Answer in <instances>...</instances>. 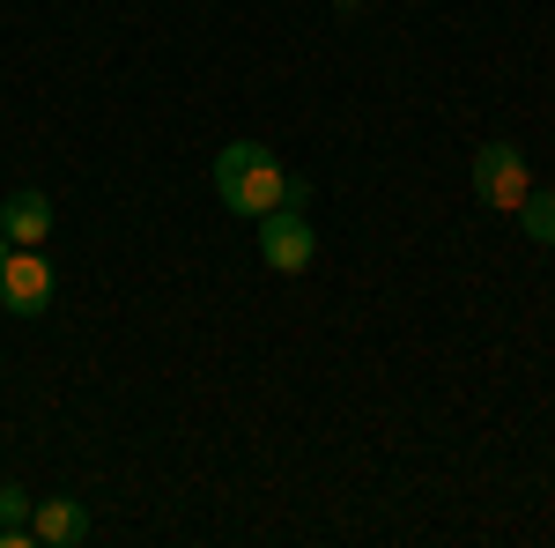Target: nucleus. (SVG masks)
I'll return each mask as SVG.
<instances>
[{
  "label": "nucleus",
  "instance_id": "f257e3e1",
  "mask_svg": "<svg viewBox=\"0 0 555 548\" xmlns=\"http://www.w3.org/2000/svg\"><path fill=\"white\" fill-rule=\"evenodd\" d=\"M215 193H222V208L230 215H274V208H304V178L274 164V149L267 141H230L222 156H215Z\"/></svg>",
  "mask_w": 555,
  "mask_h": 548
},
{
  "label": "nucleus",
  "instance_id": "f03ea898",
  "mask_svg": "<svg viewBox=\"0 0 555 548\" xmlns=\"http://www.w3.org/2000/svg\"><path fill=\"white\" fill-rule=\"evenodd\" d=\"M533 193V170H526V156H518L512 141H481L474 149V201H489V208L518 215V201Z\"/></svg>",
  "mask_w": 555,
  "mask_h": 548
},
{
  "label": "nucleus",
  "instance_id": "7ed1b4c3",
  "mask_svg": "<svg viewBox=\"0 0 555 548\" xmlns=\"http://www.w3.org/2000/svg\"><path fill=\"white\" fill-rule=\"evenodd\" d=\"M311 253H319V238H311L304 208H274V215H259V259H267L274 275H304V267H311Z\"/></svg>",
  "mask_w": 555,
  "mask_h": 548
},
{
  "label": "nucleus",
  "instance_id": "20e7f679",
  "mask_svg": "<svg viewBox=\"0 0 555 548\" xmlns=\"http://www.w3.org/2000/svg\"><path fill=\"white\" fill-rule=\"evenodd\" d=\"M0 304L23 311V319L52 304V267L38 259V245H8V259H0Z\"/></svg>",
  "mask_w": 555,
  "mask_h": 548
},
{
  "label": "nucleus",
  "instance_id": "39448f33",
  "mask_svg": "<svg viewBox=\"0 0 555 548\" xmlns=\"http://www.w3.org/2000/svg\"><path fill=\"white\" fill-rule=\"evenodd\" d=\"M0 238L8 245H44L52 238V201H44L38 186H23V193L0 201Z\"/></svg>",
  "mask_w": 555,
  "mask_h": 548
},
{
  "label": "nucleus",
  "instance_id": "423d86ee",
  "mask_svg": "<svg viewBox=\"0 0 555 548\" xmlns=\"http://www.w3.org/2000/svg\"><path fill=\"white\" fill-rule=\"evenodd\" d=\"M89 534V511L75 505V497H44L38 511H30V541H52V548H75Z\"/></svg>",
  "mask_w": 555,
  "mask_h": 548
},
{
  "label": "nucleus",
  "instance_id": "0eeeda50",
  "mask_svg": "<svg viewBox=\"0 0 555 548\" xmlns=\"http://www.w3.org/2000/svg\"><path fill=\"white\" fill-rule=\"evenodd\" d=\"M30 541V497L15 482H0V548H23Z\"/></svg>",
  "mask_w": 555,
  "mask_h": 548
},
{
  "label": "nucleus",
  "instance_id": "6e6552de",
  "mask_svg": "<svg viewBox=\"0 0 555 548\" xmlns=\"http://www.w3.org/2000/svg\"><path fill=\"white\" fill-rule=\"evenodd\" d=\"M518 222H526V238H533V245H555V193L533 186V193L518 201Z\"/></svg>",
  "mask_w": 555,
  "mask_h": 548
},
{
  "label": "nucleus",
  "instance_id": "1a4fd4ad",
  "mask_svg": "<svg viewBox=\"0 0 555 548\" xmlns=\"http://www.w3.org/2000/svg\"><path fill=\"white\" fill-rule=\"evenodd\" d=\"M0 259H8V238H0Z\"/></svg>",
  "mask_w": 555,
  "mask_h": 548
}]
</instances>
